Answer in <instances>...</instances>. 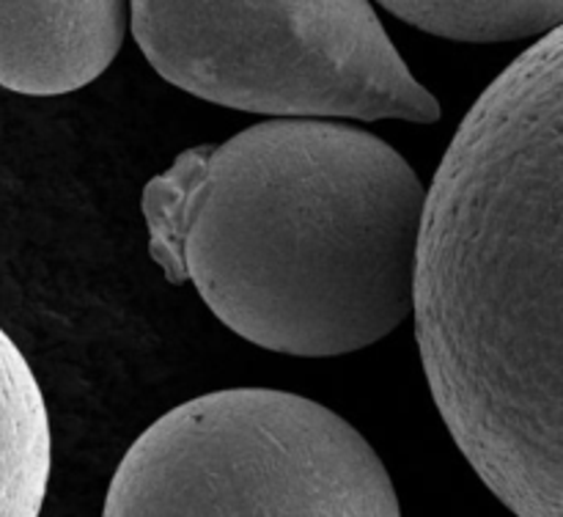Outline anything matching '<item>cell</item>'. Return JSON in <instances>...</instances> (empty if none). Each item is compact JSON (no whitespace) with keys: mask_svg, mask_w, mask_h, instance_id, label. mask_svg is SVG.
Masks as SVG:
<instances>
[{"mask_svg":"<svg viewBox=\"0 0 563 517\" xmlns=\"http://www.w3.org/2000/svg\"><path fill=\"white\" fill-rule=\"evenodd\" d=\"M53 462L42 388L20 346L0 328V517L42 512Z\"/></svg>","mask_w":563,"mask_h":517,"instance_id":"cell-6","label":"cell"},{"mask_svg":"<svg viewBox=\"0 0 563 517\" xmlns=\"http://www.w3.org/2000/svg\"><path fill=\"white\" fill-rule=\"evenodd\" d=\"M388 471L355 427L297 394L229 388L165 413L110 482V517H396Z\"/></svg>","mask_w":563,"mask_h":517,"instance_id":"cell-3","label":"cell"},{"mask_svg":"<svg viewBox=\"0 0 563 517\" xmlns=\"http://www.w3.org/2000/svg\"><path fill=\"white\" fill-rule=\"evenodd\" d=\"M399 20L454 42H517L563 25V0H379Z\"/></svg>","mask_w":563,"mask_h":517,"instance_id":"cell-7","label":"cell"},{"mask_svg":"<svg viewBox=\"0 0 563 517\" xmlns=\"http://www.w3.org/2000/svg\"><path fill=\"white\" fill-rule=\"evenodd\" d=\"M423 372L482 482L563 517V25L476 99L427 190Z\"/></svg>","mask_w":563,"mask_h":517,"instance_id":"cell-1","label":"cell"},{"mask_svg":"<svg viewBox=\"0 0 563 517\" xmlns=\"http://www.w3.org/2000/svg\"><path fill=\"white\" fill-rule=\"evenodd\" d=\"M124 33L126 0H0V86L77 91L113 64Z\"/></svg>","mask_w":563,"mask_h":517,"instance_id":"cell-5","label":"cell"},{"mask_svg":"<svg viewBox=\"0 0 563 517\" xmlns=\"http://www.w3.org/2000/svg\"><path fill=\"white\" fill-rule=\"evenodd\" d=\"M427 190L383 138L319 116L192 146L143 190L148 253L251 344L363 350L416 302Z\"/></svg>","mask_w":563,"mask_h":517,"instance_id":"cell-2","label":"cell"},{"mask_svg":"<svg viewBox=\"0 0 563 517\" xmlns=\"http://www.w3.org/2000/svg\"><path fill=\"white\" fill-rule=\"evenodd\" d=\"M132 33L165 80L225 108L440 119L372 0H132Z\"/></svg>","mask_w":563,"mask_h":517,"instance_id":"cell-4","label":"cell"}]
</instances>
